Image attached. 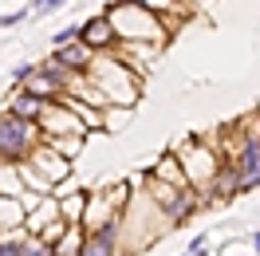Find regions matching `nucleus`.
<instances>
[{"label":"nucleus","instance_id":"nucleus-25","mask_svg":"<svg viewBox=\"0 0 260 256\" xmlns=\"http://www.w3.org/2000/svg\"><path fill=\"white\" fill-rule=\"evenodd\" d=\"M36 71H40V63H20V67H16V83H20V87H24V83L32 79Z\"/></svg>","mask_w":260,"mask_h":256},{"label":"nucleus","instance_id":"nucleus-4","mask_svg":"<svg viewBox=\"0 0 260 256\" xmlns=\"http://www.w3.org/2000/svg\"><path fill=\"white\" fill-rule=\"evenodd\" d=\"M174 158L181 162L185 181H189V189H193V193H205L213 185L217 170H221V158H217V150H213L205 138H189V142H181L178 150H174Z\"/></svg>","mask_w":260,"mask_h":256},{"label":"nucleus","instance_id":"nucleus-24","mask_svg":"<svg viewBox=\"0 0 260 256\" xmlns=\"http://www.w3.org/2000/svg\"><path fill=\"white\" fill-rule=\"evenodd\" d=\"M32 16V8H16V12H8V16H0V24H4V28H16L20 20H28Z\"/></svg>","mask_w":260,"mask_h":256},{"label":"nucleus","instance_id":"nucleus-27","mask_svg":"<svg viewBox=\"0 0 260 256\" xmlns=\"http://www.w3.org/2000/svg\"><path fill=\"white\" fill-rule=\"evenodd\" d=\"M181 256H189V252H181Z\"/></svg>","mask_w":260,"mask_h":256},{"label":"nucleus","instance_id":"nucleus-7","mask_svg":"<svg viewBox=\"0 0 260 256\" xmlns=\"http://www.w3.org/2000/svg\"><path fill=\"white\" fill-rule=\"evenodd\" d=\"M51 59L63 67L67 75H75V79H83L87 71H91V63H95V51L87 48L83 40H75V44H67V48H55L51 51Z\"/></svg>","mask_w":260,"mask_h":256},{"label":"nucleus","instance_id":"nucleus-21","mask_svg":"<svg viewBox=\"0 0 260 256\" xmlns=\"http://www.w3.org/2000/svg\"><path fill=\"white\" fill-rule=\"evenodd\" d=\"M63 4H71V0H32V16H51V12H59Z\"/></svg>","mask_w":260,"mask_h":256},{"label":"nucleus","instance_id":"nucleus-10","mask_svg":"<svg viewBox=\"0 0 260 256\" xmlns=\"http://www.w3.org/2000/svg\"><path fill=\"white\" fill-rule=\"evenodd\" d=\"M55 221H63L59 217V197L51 193V197H44V201H36V209H28V221H24V233L28 237H40L48 225H55Z\"/></svg>","mask_w":260,"mask_h":256},{"label":"nucleus","instance_id":"nucleus-18","mask_svg":"<svg viewBox=\"0 0 260 256\" xmlns=\"http://www.w3.org/2000/svg\"><path fill=\"white\" fill-rule=\"evenodd\" d=\"M83 142H87V138H75V134H67V138H44V146H48V150H55V154H59V158H67V162L79 158Z\"/></svg>","mask_w":260,"mask_h":256},{"label":"nucleus","instance_id":"nucleus-28","mask_svg":"<svg viewBox=\"0 0 260 256\" xmlns=\"http://www.w3.org/2000/svg\"><path fill=\"white\" fill-rule=\"evenodd\" d=\"M0 166H4V162H0Z\"/></svg>","mask_w":260,"mask_h":256},{"label":"nucleus","instance_id":"nucleus-26","mask_svg":"<svg viewBox=\"0 0 260 256\" xmlns=\"http://www.w3.org/2000/svg\"><path fill=\"white\" fill-rule=\"evenodd\" d=\"M252 252L260 256V233H252Z\"/></svg>","mask_w":260,"mask_h":256},{"label":"nucleus","instance_id":"nucleus-3","mask_svg":"<svg viewBox=\"0 0 260 256\" xmlns=\"http://www.w3.org/2000/svg\"><path fill=\"white\" fill-rule=\"evenodd\" d=\"M40 146H44V134H40L36 122H24V118H16V114L0 111V162L24 166Z\"/></svg>","mask_w":260,"mask_h":256},{"label":"nucleus","instance_id":"nucleus-14","mask_svg":"<svg viewBox=\"0 0 260 256\" xmlns=\"http://www.w3.org/2000/svg\"><path fill=\"white\" fill-rule=\"evenodd\" d=\"M146 174H154L158 181H166V185H174V189H189V181H185V170H181V162L174 158V154H166L154 170H146Z\"/></svg>","mask_w":260,"mask_h":256},{"label":"nucleus","instance_id":"nucleus-12","mask_svg":"<svg viewBox=\"0 0 260 256\" xmlns=\"http://www.w3.org/2000/svg\"><path fill=\"white\" fill-rule=\"evenodd\" d=\"M59 103H63L67 111H71V114H75V118L83 122V126H87V134H91V130H103V126H107V111H99V107H91V103H83V99H75V95H63Z\"/></svg>","mask_w":260,"mask_h":256},{"label":"nucleus","instance_id":"nucleus-13","mask_svg":"<svg viewBox=\"0 0 260 256\" xmlns=\"http://www.w3.org/2000/svg\"><path fill=\"white\" fill-rule=\"evenodd\" d=\"M201 193H193V189H185L178 197V205L170 209V213H166V225H170V229H178V225H185L189 221V217H193V213H201Z\"/></svg>","mask_w":260,"mask_h":256},{"label":"nucleus","instance_id":"nucleus-5","mask_svg":"<svg viewBox=\"0 0 260 256\" xmlns=\"http://www.w3.org/2000/svg\"><path fill=\"white\" fill-rule=\"evenodd\" d=\"M40 134L44 138H67V134H75V138H87V126H83L75 114L67 111L63 103H48V111L40 114Z\"/></svg>","mask_w":260,"mask_h":256},{"label":"nucleus","instance_id":"nucleus-8","mask_svg":"<svg viewBox=\"0 0 260 256\" xmlns=\"http://www.w3.org/2000/svg\"><path fill=\"white\" fill-rule=\"evenodd\" d=\"M28 166H32V170H36L40 177H44V181H51L55 189H59V181H63V177L71 174V162H67V158H59V154H55V150H48V146H40L32 158H28Z\"/></svg>","mask_w":260,"mask_h":256},{"label":"nucleus","instance_id":"nucleus-16","mask_svg":"<svg viewBox=\"0 0 260 256\" xmlns=\"http://www.w3.org/2000/svg\"><path fill=\"white\" fill-rule=\"evenodd\" d=\"M83 240H87V229L83 225H67V233L51 244V252L55 256H83Z\"/></svg>","mask_w":260,"mask_h":256},{"label":"nucleus","instance_id":"nucleus-17","mask_svg":"<svg viewBox=\"0 0 260 256\" xmlns=\"http://www.w3.org/2000/svg\"><path fill=\"white\" fill-rule=\"evenodd\" d=\"M59 197V217L67 225H83V213H87V193H55Z\"/></svg>","mask_w":260,"mask_h":256},{"label":"nucleus","instance_id":"nucleus-20","mask_svg":"<svg viewBox=\"0 0 260 256\" xmlns=\"http://www.w3.org/2000/svg\"><path fill=\"white\" fill-rule=\"evenodd\" d=\"M24 240H28L24 229L20 233H0V256H24Z\"/></svg>","mask_w":260,"mask_h":256},{"label":"nucleus","instance_id":"nucleus-9","mask_svg":"<svg viewBox=\"0 0 260 256\" xmlns=\"http://www.w3.org/2000/svg\"><path fill=\"white\" fill-rule=\"evenodd\" d=\"M118 240H122V217L103 225L99 233H87L83 240V256H118Z\"/></svg>","mask_w":260,"mask_h":256},{"label":"nucleus","instance_id":"nucleus-22","mask_svg":"<svg viewBox=\"0 0 260 256\" xmlns=\"http://www.w3.org/2000/svg\"><path fill=\"white\" fill-rule=\"evenodd\" d=\"M75 40H79V24H67V28H59V32L51 36L55 48H67V44H75Z\"/></svg>","mask_w":260,"mask_h":256},{"label":"nucleus","instance_id":"nucleus-15","mask_svg":"<svg viewBox=\"0 0 260 256\" xmlns=\"http://www.w3.org/2000/svg\"><path fill=\"white\" fill-rule=\"evenodd\" d=\"M28 221V213L20 205V197H0V233H20Z\"/></svg>","mask_w":260,"mask_h":256},{"label":"nucleus","instance_id":"nucleus-19","mask_svg":"<svg viewBox=\"0 0 260 256\" xmlns=\"http://www.w3.org/2000/svg\"><path fill=\"white\" fill-rule=\"evenodd\" d=\"M0 197H24V181H20L16 166H0Z\"/></svg>","mask_w":260,"mask_h":256},{"label":"nucleus","instance_id":"nucleus-23","mask_svg":"<svg viewBox=\"0 0 260 256\" xmlns=\"http://www.w3.org/2000/svg\"><path fill=\"white\" fill-rule=\"evenodd\" d=\"M24 256H55V252H51V244H44L40 237H28L24 240Z\"/></svg>","mask_w":260,"mask_h":256},{"label":"nucleus","instance_id":"nucleus-6","mask_svg":"<svg viewBox=\"0 0 260 256\" xmlns=\"http://www.w3.org/2000/svg\"><path fill=\"white\" fill-rule=\"evenodd\" d=\"M79 40L95 51V55H114V51H118V36H114V24L107 20V12H95L91 20H83Z\"/></svg>","mask_w":260,"mask_h":256},{"label":"nucleus","instance_id":"nucleus-11","mask_svg":"<svg viewBox=\"0 0 260 256\" xmlns=\"http://www.w3.org/2000/svg\"><path fill=\"white\" fill-rule=\"evenodd\" d=\"M48 111V103L44 99L28 95L24 87H16L12 91V99H8V114H16V118H24V122H40V114Z\"/></svg>","mask_w":260,"mask_h":256},{"label":"nucleus","instance_id":"nucleus-2","mask_svg":"<svg viewBox=\"0 0 260 256\" xmlns=\"http://www.w3.org/2000/svg\"><path fill=\"white\" fill-rule=\"evenodd\" d=\"M83 79L91 83V91L107 103V111H111V107H130V103L138 99L134 71H130L118 55H95V63H91V71H87Z\"/></svg>","mask_w":260,"mask_h":256},{"label":"nucleus","instance_id":"nucleus-1","mask_svg":"<svg viewBox=\"0 0 260 256\" xmlns=\"http://www.w3.org/2000/svg\"><path fill=\"white\" fill-rule=\"evenodd\" d=\"M107 20L114 24V36H118V44H150V48H162L166 40H170V24L162 16H154L146 8H138V4H122V0H114L103 8Z\"/></svg>","mask_w":260,"mask_h":256}]
</instances>
